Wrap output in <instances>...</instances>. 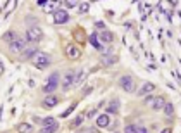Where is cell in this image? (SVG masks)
<instances>
[{"instance_id": "cell-1", "label": "cell", "mask_w": 181, "mask_h": 133, "mask_svg": "<svg viewBox=\"0 0 181 133\" xmlns=\"http://www.w3.org/2000/svg\"><path fill=\"white\" fill-rule=\"evenodd\" d=\"M50 55L45 52H42V50H38V52L35 54L33 57H31V64H33L36 69H47L48 66H50Z\"/></svg>"}, {"instance_id": "cell-2", "label": "cell", "mask_w": 181, "mask_h": 133, "mask_svg": "<svg viewBox=\"0 0 181 133\" xmlns=\"http://www.w3.org/2000/svg\"><path fill=\"white\" fill-rule=\"evenodd\" d=\"M43 38V31L40 26H31V28H28V31H26V42H31V43H36L40 42Z\"/></svg>"}, {"instance_id": "cell-3", "label": "cell", "mask_w": 181, "mask_h": 133, "mask_svg": "<svg viewBox=\"0 0 181 133\" xmlns=\"http://www.w3.org/2000/svg\"><path fill=\"white\" fill-rule=\"evenodd\" d=\"M119 85H121V88H123L124 92H128V93H131V92H135V90H136V86H135V80H133V78H131L129 74L121 76Z\"/></svg>"}, {"instance_id": "cell-4", "label": "cell", "mask_w": 181, "mask_h": 133, "mask_svg": "<svg viewBox=\"0 0 181 133\" xmlns=\"http://www.w3.org/2000/svg\"><path fill=\"white\" fill-rule=\"evenodd\" d=\"M26 45H28V43H26V38H17L16 42L9 43V50L12 54H21L24 48H26Z\"/></svg>"}, {"instance_id": "cell-5", "label": "cell", "mask_w": 181, "mask_h": 133, "mask_svg": "<svg viewBox=\"0 0 181 133\" xmlns=\"http://www.w3.org/2000/svg\"><path fill=\"white\" fill-rule=\"evenodd\" d=\"M69 21V14H67L66 10H54V23L55 24H64Z\"/></svg>"}, {"instance_id": "cell-6", "label": "cell", "mask_w": 181, "mask_h": 133, "mask_svg": "<svg viewBox=\"0 0 181 133\" xmlns=\"http://www.w3.org/2000/svg\"><path fill=\"white\" fill-rule=\"evenodd\" d=\"M66 55L69 57V59H71V61H74V59H79L81 57V50L79 48L76 47V45H67L66 47Z\"/></svg>"}, {"instance_id": "cell-7", "label": "cell", "mask_w": 181, "mask_h": 133, "mask_svg": "<svg viewBox=\"0 0 181 133\" xmlns=\"http://www.w3.org/2000/svg\"><path fill=\"white\" fill-rule=\"evenodd\" d=\"M71 86H74V73H66L62 78V90H69Z\"/></svg>"}, {"instance_id": "cell-8", "label": "cell", "mask_w": 181, "mask_h": 133, "mask_svg": "<svg viewBox=\"0 0 181 133\" xmlns=\"http://www.w3.org/2000/svg\"><path fill=\"white\" fill-rule=\"evenodd\" d=\"M36 52H38V48L35 47V43H31V45H26V48L21 52V59H31V57H33Z\"/></svg>"}, {"instance_id": "cell-9", "label": "cell", "mask_w": 181, "mask_h": 133, "mask_svg": "<svg viewBox=\"0 0 181 133\" xmlns=\"http://www.w3.org/2000/svg\"><path fill=\"white\" fill-rule=\"evenodd\" d=\"M153 90H155V85H153V83H150V81H147V83H143V85H142V88H140V90L136 92V95H140V97H143V95L152 93Z\"/></svg>"}, {"instance_id": "cell-10", "label": "cell", "mask_w": 181, "mask_h": 133, "mask_svg": "<svg viewBox=\"0 0 181 133\" xmlns=\"http://www.w3.org/2000/svg\"><path fill=\"white\" fill-rule=\"evenodd\" d=\"M102 64L104 66H112V64H116L117 62V55H114V54H107V55H102Z\"/></svg>"}, {"instance_id": "cell-11", "label": "cell", "mask_w": 181, "mask_h": 133, "mask_svg": "<svg viewBox=\"0 0 181 133\" xmlns=\"http://www.w3.org/2000/svg\"><path fill=\"white\" fill-rule=\"evenodd\" d=\"M42 104H43V107H45V109H47V107L50 109V107H55V105L59 104V99H57V97H54V95H48V97L43 100Z\"/></svg>"}, {"instance_id": "cell-12", "label": "cell", "mask_w": 181, "mask_h": 133, "mask_svg": "<svg viewBox=\"0 0 181 133\" xmlns=\"http://www.w3.org/2000/svg\"><path fill=\"white\" fill-rule=\"evenodd\" d=\"M109 123H110V118L107 114H98V116H97V126L105 128V126H109Z\"/></svg>"}, {"instance_id": "cell-13", "label": "cell", "mask_w": 181, "mask_h": 133, "mask_svg": "<svg viewBox=\"0 0 181 133\" xmlns=\"http://www.w3.org/2000/svg\"><path fill=\"white\" fill-rule=\"evenodd\" d=\"M97 36H100V40L102 42H105V43H112L114 42V35L110 33V31H107V29H104L100 35H97Z\"/></svg>"}, {"instance_id": "cell-14", "label": "cell", "mask_w": 181, "mask_h": 133, "mask_svg": "<svg viewBox=\"0 0 181 133\" xmlns=\"http://www.w3.org/2000/svg\"><path fill=\"white\" fill-rule=\"evenodd\" d=\"M152 104H153L152 107H153L155 111H161L162 107H164V104H166V100H164V97H161V95H159L157 99H153V102H152Z\"/></svg>"}, {"instance_id": "cell-15", "label": "cell", "mask_w": 181, "mask_h": 133, "mask_svg": "<svg viewBox=\"0 0 181 133\" xmlns=\"http://www.w3.org/2000/svg\"><path fill=\"white\" fill-rule=\"evenodd\" d=\"M17 131L19 133H33V126L28 123H19L17 124Z\"/></svg>"}, {"instance_id": "cell-16", "label": "cell", "mask_w": 181, "mask_h": 133, "mask_svg": "<svg viewBox=\"0 0 181 133\" xmlns=\"http://www.w3.org/2000/svg\"><path fill=\"white\" fill-rule=\"evenodd\" d=\"M35 121H36V123H40V124H43V128H47V126H52V124L55 123V121H54V118H50V116H48V118H45V119L35 118Z\"/></svg>"}, {"instance_id": "cell-17", "label": "cell", "mask_w": 181, "mask_h": 133, "mask_svg": "<svg viewBox=\"0 0 181 133\" xmlns=\"http://www.w3.org/2000/svg\"><path fill=\"white\" fill-rule=\"evenodd\" d=\"M17 38H19V35L16 33V31H7V33L4 35V40H5V42H9V43L16 42Z\"/></svg>"}, {"instance_id": "cell-18", "label": "cell", "mask_w": 181, "mask_h": 133, "mask_svg": "<svg viewBox=\"0 0 181 133\" xmlns=\"http://www.w3.org/2000/svg\"><path fill=\"white\" fill-rule=\"evenodd\" d=\"M85 78H86V69H81L78 74H74V86L79 85L81 81H85Z\"/></svg>"}, {"instance_id": "cell-19", "label": "cell", "mask_w": 181, "mask_h": 133, "mask_svg": "<svg viewBox=\"0 0 181 133\" xmlns=\"http://www.w3.org/2000/svg\"><path fill=\"white\" fill-rule=\"evenodd\" d=\"M107 111H109L110 114H116L117 111H119V100H112V102H109V105H107Z\"/></svg>"}, {"instance_id": "cell-20", "label": "cell", "mask_w": 181, "mask_h": 133, "mask_svg": "<svg viewBox=\"0 0 181 133\" xmlns=\"http://www.w3.org/2000/svg\"><path fill=\"white\" fill-rule=\"evenodd\" d=\"M59 78H61V76H59V73H52V74L48 76V81H47V83H50V85H57V86H59Z\"/></svg>"}, {"instance_id": "cell-21", "label": "cell", "mask_w": 181, "mask_h": 133, "mask_svg": "<svg viewBox=\"0 0 181 133\" xmlns=\"http://www.w3.org/2000/svg\"><path fill=\"white\" fill-rule=\"evenodd\" d=\"M59 130V124L57 123H54L52 126H47V128H42L40 130V133H55Z\"/></svg>"}, {"instance_id": "cell-22", "label": "cell", "mask_w": 181, "mask_h": 133, "mask_svg": "<svg viewBox=\"0 0 181 133\" xmlns=\"http://www.w3.org/2000/svg\"><path fill=\"white\" fill-rule=\"evenodd\" d=\"M162 109H164V112H166V116H172V112H174V105H172L171 102H166Z\"/></svg>"}, {"instance_id": "cell-23", "label": "cell", "mask_w": 181, "mask_h": 133, "mask_svg": "<svg viewBox=\"0 0 181 133\" xmlns=\"http://www.w3.org/2000/svg\"><path fill=\"white\" fill-rule=\"evenodd\" d=\"M54 90H57V85H50V83H47V85L43 86V92H45V93H52Z\"/></svg>"}, {"instance_id": "cell-24", "label": "cell", "mask_w": 181, "mask_h": 133, "mask_svg": "<svg viewBox=\"0 0 181 133\" xmlns=\"http://www.w3.org/2000/svg\"><path fill=\"white\" fill-rule=\"evenodd\" d=\"M74 107H76V102H74V104H71V105H69V107H67V109L64 111V112H62V116H61V118H67V116H69V114H71L72 111H74Z\"/></svg>"}, {"instance_id": "cell-25", "label": "cell", "mask_w": 181, "mask_h": 133, "mask_svg": "<svg viewBox=\"0 0 181 133\" xmlns=\"http://www.w3.org/2000/svg\"><path fill=\"white\" fill-rule=\"evenodd\" d=\"M83 119H85V114H79L76 119H74V123H72V126H79L81 123H83Z\"/></svg>"}, {"instance_id": "cell-26", "label": "cell", "mask_w": 181, "mask_h": 133, "mask_svg": "<svg viewBox=\"0 0 181 133\" xmlns=\"http://www.w3.org/2000/svg\"><path fill=\"white\" fill-rule=\"evenodd\" d=\"M88 9H90V4H86V2H85V4H81V5H79V12H86Z\"/></svg>"}, {"instance_id": "cell-27", "label": "cell", "mask_w": 181, "mask_h": 133, "mask_svg": "<svg viewBox=\"0 0 181 133\" xmlns=\"http://www.w3.org/2000/svg\"><path fill=\"white\" fill-rule=\"evenodd\" d=\"M124 133H135V124H128L124 128Z\"/></svg>"}, {"instance_id": "cell-28", "label": "cell", "mask_w": 181, "mask_h": 133, "mask_svg": "<svg viewBox=\"0 0 181 133\" xmlns=\"http://www.w3.org/2000/svg\"><path fill=\"white\" fill-rule=\"evenodd\" d=\"M135 133H148V131L145 128H142V126H136V124H135Z\"/></svg>"}, {"instance_id": "cell-29", "label": "cell", "mask_w": 181, "mask_h": 133, "mask_svg": "<svg viewBox=\"0 0 181 133\" xmlns=\"http://www.w3.org/2000/svg\"><path fill=\"white\" fill-rule=\"evenodd\" d=\"M55 4H57V2H52V4H47L48 7H45L43 10H45V12H52V10H54V7H52V5H55Z\"/></svg>"}, {"instance_id": "cell-30", "label": "cell", "mask_w": 181, "mask_h": 133, "mask_svg": "<svg viewBox=\"0 0 181 133\" xmlns=\"http://www.w3.org/2000/svg\"><path fill=\"white\" fill-rule=\"evenodd\" d=\"M91 90H93V88H91L90 85L85 86V90H83V95H90V93H91Z\"/></svg>"}, {"instance_id": "cell-31", "label": "cell", "mask_w": 181, "mask_h": 133, "mask_svg": "<svg viewBox=\"0 0 181 133\" xmlns=\"http://www.w3.org/2000/svg\"><path fill=\"white\" fill-rule=\"evenodd\" d=\"M64 4H66L67 7H76V2H72V0H67V2H64Z\"/></svg>"}, {"instance_id": "cell-32", "label": "cell", "mask_w": 181, "mask_h": 133, "mask_svg": "<svg viewBox=\"0 0 181 133\" xmlns=\"http://www.w3.org/2000/svg\"><path fill=\"white\" fill-rule=\"evenodd\" d=\"M97 114V109H91V111H88V118H91V116H95Z\"/></svg>"}, {"instance_id": "cell-33", "label": "cell", "mask_w": 181, "mask_h": 133, "mask_svg": "<svg viewBox=\"0 0 181 133\" xmlns=\"http://www.w3.org/2000/svg\"><path fill=\"white\" fill-rule=\"evenodd\" d=\"M153 102V97H147V99H145V104H152Z\"/></svg>"}, {"instance_id": "cell-34", "label": "cell", "mask_w": 181, "mask_h": 133, "mask_svg": "<svg viewBox=\"0 0 181 133\" xmlns=\"http://www.w3.org/2000/svg\"><path fill=\"white\" fill-rule=\"evenodd\" d=\"M95 26H97V28H102V29L105 28V24H104V23H100V21H98V23H95Z\"/></svg>"}, {"instance_id": "cell-35", "label": "cell", "mask_w": 181, "mask_h": 133, "mask_svg": "<svg viewBox=\"0 0 181 133\" xmlns=\"http://www.w3.org/2000/svg\"><path fill=\"white\" fill-rule=\"evenodd\" d=\"M78 40H79V42H85V36H83V33H81V31L78 33Z\"/></svg>"}, {"instance_id": "cell-36", "label": "cell", "mask_w": 181, "mask_h": 133, "mask_svg": "<svg viewBox=\"0 0 181 133\" xmlns=\"http://www.w3.org/2000/svg\"><path fill=\"white\" fill-rule=\"evenodd\" d=\"M161 133H171V128H164Z\"/></svg>"}, {"instance_id": "cell-37", "label": "cell", "mask_w": 181, "mask_h": 133, "mask_svg": "<svg viewBox=\"0 0 181 133\" xmlns=\"http://www.w3.org/2000/svg\"><path fill=\"white\" fill-rule=\"evenodd\" d=\"M4 73V66H2V62H0V74Z\"/></svg>"}, {"instance_id": "cell-38", "label": "cell", "mask_w": 181, "mask_h": 133, "mask_svg": "<svg viewBox=\"0 0 181 133\" xmlns=\"http://www.w3.org/2000/svg\"><path fill=\"white\" fill-rule=\"evenodd\" d=\"M0 121H2V107H0Z\"/></svg>"}, {"instance_id": "cell-39", "label": "cell", "mask_w": 181, "mask_h": 133, "mask_svg": "<svg viewBox=\"0 0 181 133\" xmlns=\"http://www.w3.org/2000/svg\"><path fill=\"white\" fill-rule=\"evenodd\" d=\"M90 133H95V130H90Z\"/></svg>"}]
</instances>
